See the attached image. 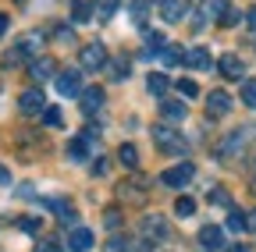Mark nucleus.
Returning <instances> with one entry per match:
<instances>
[{
  "mask_svg": "<svg viewBox=\"0 0 256 252\" xmlns=\"http://www.w3.org/2000/svg\"><path fill=\"white\" fill-rule=\"evenodd\" d=\"M40 53H43V36H40V32H25V36L8 50L4 64H8V68H18V64H28V60L40 57Z\"/></svg>",
  "mask_w": 256,
  "mask_h": 252,
  "instance_id": "1",
  "label": "nucleus"
},
{
  "mask_svg": "<svg viewBox=\"0 0 256 252\" xmlns=\"http://www.w3.org/2000/svg\"><path fill=\"white\" fill-rule=\"evenodd\" d=\"M153 146L160 153H168V156H185L188 153V142L174 128H168V124H153Z\"/></svg>",
  "mask_w": 256,
  "mask_h": 252,
  "instance_id": "2",
  "label": "nucleus"
},
{
  "mask_svg": "<svg viewBox=\"0 0 256 252\" xmlns=\"http://www.w3.org/2000/svg\"><path fill=\"white\" fill-rule=\"evenodd\" d=\"M43 107H46V96H43V89H40V85L25 89L22 96H18V110H22L25 117H40V114H43Z\"/></svg>",
  "mask_w": 256,
  "mask_h": 252,
  "instance_id": "3",
  "label": "nucleus"
},
{
  "mask_svg": "<svg viewBox=\"0 0 256 252\" xmlns=\"http://www.w3.org/2000/svg\"><path fill=\"white\" fill-rule=\"evenodd\" d=\"M192 178H196V167H192L188 160H182V164H174V167H168L164 171V178H160V181H164V185H171V188H185Z\"/></svg>",
  "mask_w": 256,
  "mask_h": 252,
  "instance_id": "4",
  "label": "nucleus"
},
{
  "mask_svg": "<svg viewBox=\"0 0 256 252\" xmlns=\"http://www.w3.org/2000/svg\"><path fill=\"white\" fill-rule=\"evenodd\" d=\"M78 60H82L86 71H100V68L107 64V50H104V43H86L82 53H78Z\"/></svg>",
  "mask_w": 256,
  "mask_h": 252,
  "instance_id": "5",
  "label": "nucleus"
},
{
  "mask_svg": "<svg viewBox=\"0 0 256 252\" xmlns=\"http://www.w3.org/2000/svg\"><path fill=\"white\" fill-rule=\"evenodd\" d=\"M28 75H32V82H46V78H54V75H57V60H54L50 53L32 57V60H28Z\"/></svg>",
  "mask_w": 256,
  "mask_h": 252,
  "instance_id": "6",
  "label": "nucleus"
},
{
  "mask_svg": "<svg viewBox=\"0 0 256 252\" xmlns=\"http://www.w3.org/2000/svg\"><path fill=\"white\" fill-rule=\"evenodd\" d=\"M224 7H228V0H203L200 11H196V18H192V21H196L192 28H206L210 21H217V18H220V11H224Z\"/></svg>",
  "mask_w": 256,
  "mask_h": 252,
  "instance_id": "7",
  "label": "nucleus"
},
{
  "mask_svg": "<svg viewBox=\"0 0 256 252\" xmlns=\"http://www.w3.org/2000/svg\"><path fill=\"white\" fill-rule=\"evenodd\" d=\"M54 82H57V92H60V96H78V92H82V75L78 71H57L54 75Z\"/></svg>",
  "mask_w": 256,
  "mask_h": 252,
  "instance_id": "8",
  "label": "nucleus"
},
{
  "mask_svg": "<svg viewBox=\"0 0 256 252\" xmlns=\"http://www.w3.org/2000/svg\"><path fill=\"white\" fill-rule=\"evenodd\" d=\"M217 68H220L224 78H232V82H238V78L246 75V64H242L238 53H220V64H217Z\"/></svg>",
  "mask_w": 256,
  "mask_h": 252,
  "instance_id": "9",
  "label": "nucleus"
},
{
  "mask_svg": "<svg viewBox=\"0 0 256 252\" xmlns=\"http://www.w3.org/2000/svg\"><path fill=\"white\" fill-rule=\"evenodd\" d=\"M68 249H72V252H89V249H92V231L82 228V224H75V228L68 231Z\"/></svg>",
  "mask_w": 256,
  "mask_h": 252,
  "instance_id": "10",
  "label": "nucleus"
},
{
  "mask_svg": "<svg viewBox=\"0 0 256 252\" xmlns=\"http://www.w3.org/2000/svg\"><path fill=\"white\" fill-rule=\"evenodd\" d=\"M75 100L82 103L86 114H96V107H104V89H100V85H89V89L82 85V92H78Z\"/></svg>",
  "mask_w": 256,
  "mask_h": 252,
  "instance_id": "11",
  "label": "nucleus"
},
{
  "mask_svg": "<svg viewBox=\"0 0 256 252\" xmlns=\"http://www.w3.org/2000/svg\"><path fill=\"white\" fill-rule=\"evenodd\" d=\"M160 14H164V21L178 25L188 14V0H160Z\"/></svg>",
  "mask_w": 256,
  "mask_h": 252,
  "instance_id": "12",
  "label": "nucleus"
},
{
  "mask_svg": "<svg viewBox=\"0 0 256 252\" xmlns=\"http://www.w3.org/2000/svg\"><path fill=\"white\" fill-rule=\"evenodd\" d=\"M206 110H210L214 117H224V114L232 110V96H228L224 89H214L210 96H206Z\"/></svg>",
  "mask_w": 256,
  "mask_h": 252,
  "instance_id": "13",
  "label": "nucleus"
},
{
  "mask_svg": "<svg viewBox=\"0 0 256 252\" xmlns=\"http://www.w3.org/2000/svg\"><path fill=\"white\" fill-rule=\"evenodd\" d=\"M160 117H164V124H178V121L188 117V107L178 103V100H164L160 103Z\"/></svg>",
  "mask_w": 256,
  "mask_h": 252,
  "instance_id": "14",
  "label": "nucleus"
},
{
  "mask_svg": "<svg viewBox=\"0 0 256 252\" xmlns=\"http://www.w3.org/2000/svg\"><path fill=\"white\" fill-rule=\"evenodd\" d=\"M242 149H246V132H232L228 139L220 142V149H217V153H220V160H232V156H238Z\"/></svg>",
  "mask_w": 256,
  "mask_h": 252,
  "instance_id": "15",
  "label": "nucleus"
},
{
  "mask_svg": "<svg viewBox=\"0 0 256 252\" xmlns=\"http://www.w3.org/2000/svg\"><path fill=\"white\" fill-rule=\"evenodd\" d=\"M185 64L188 68H196V71H210V64H214V60H210V50H203V46H196V50H185Z\"/></svg>",
  "mask_w": 256,
  "mask_h": 252,
  "instance_id": "16",
  "label": "nucleus"
},
{
  "mask_svg": "<svg viewBox=\"0 0 256 252\" xmlns=\"http://www.w3.org/2000/svg\"><path fill=\"white\" fill-rule=\"evenodd\" d=\"M142 235H146V238H168L171 228H168L164 217H146V220H142Z\"/></svg>",
  "mask_w": 256,
  "mask_h": 252,
  "instance_id": "17",
  "label": "nucleus"
},
{
  "mask_svg": "<svg viewBox=\"0 0 256 252\" xmlns=\"http://www.w3.org/2000/svg\"><path fill=\"white\" fill-rule=\"evenodd\" d=\"M104 68H107V78H110V82H121V78H128V71H132L128 57H114V60L107 57V64H104Z\"/></svg>",
  "mask_w": 256,
  "mask_h": 252,
  "instance_id": "18",
  "label": "nucleus"
},
{
  "mask_svg": "<svg viewBox=\"0 0 256 252\" xmlns=\"http://www.w3.org/2000/svg\"><path fill=\"white\" fill-rule=\"evenodd\" d=\"M142 192H146V178H142V174H136V178H128V181H121V185H118V196L142 199Z\"/></svg>",
  "mask_w": 256,
  "mask_h": 252,
  "instance_id": "19",
  "label": "nucleus"
},
{
  "mask_svg": "<svg viewBox=\"0 0 256 252\" xmlns=\"http://www.w3.org/2000/svg\"><path fill=\"white\" fill-rule=\"evenodd\" d=\"M146 89L153 92V96L164 100V96H168V89H171V78H168V75H160V71H150V75H146Z\"/></svg>",
  "mask_w": 256,
  "mask_h": 252,
  "instance_id": "20",
  "label": "nucleus"
},
{
  "mask_svg": "<svg viewBox=\"0 0 256 252\" xmlns=\"http://www.w3.org/2000/svg\"><path fill=\"white\" fill-rule=\"evenodd\" d=\"M200 242H203L206 249H220V245H224V231H220L217 224H206V228L200 231Z\"/></svg>",
  "mask_w": 256,
  "mask_h": 252,
  "instance_id": "21",
  "label": "nucleus"
},
{
  "mask_svg": "<svg viewBox=\"0 0 256 252\" xmlns=\"http://www.w3.org/2000/svg\"><path fill=\"white\" fill-rule=\"evenodd\" d=\"M89 18H92V7L86 0H72V25H86Z\"/></svg>",
  "mask_w": 256,
  "mask_h": 252,
  "instance_id": "22",
  "label": "nucleus"
},
{
  "mask_svg": "<svg viewBox=\"0 0 256 252\" xmlns=\"http://www.w3.org/2000/svg\"><path fill=\"white\" fill-rule=\"evenodd\" d=\"M114 11H118V0H100V4L92 7V14H96V21H100V25H107V21L114 18Z\"/></svg>",
  "mask_w": 256,
  "mask_h": 252,
  "instance_id": "23",
  "label": "nucleus"
},
{
  "mask_svg": "<svg viewBox=\"0 0 256 252\" xmlns=\"http://www.w3.org/2000/svg\"><path fill=\"white\" fill-rule=\"evenodd\" d=\"M128 14H132L136 25H146V18H150V0H132V4H128Z\"/></svg>",
  "mask_w": 256,
  "mask_h": 252,
  "instance_id": "24",
  "label": "nucleus"
},
{
  "mask_svg": "<svg viewBox=\"0 0 256 252\" xmlns=\"http://www.w3.org/2000/svg\"><path fill=\"white\" fill-rule=\"evenodd\" d=\"M118 160H121L124 167H132V171H136V167H139V149H136L132 142H124V146L118 149Z\"/></svg>",
  "mask_w": 256,
  "mask_h": 252,
  "instance_id": "25",
  "label": "nucleus"
},
{
  "mask_svg": "<svg viewBox=\"0 0 256 252\" xmlns=\"http://www.w3.org/2000/svg\"><path fill=\"white\" fill-rule=\"evenodd\" d=\"M246 228H249V220H246V213L232 206V210H228V231H235V235H242Z\"/></svg>",
  "mask_w": 256,
  "mask_h": 252,
  "instance_id": "26",
  "label": "nucleus"
},
{
  "mask_svg": "<svg viewBox=\"0 0 256 252\" xmlns=\"http://www.w3.org/2000/svg\"><path fill=\"white\" fill-rule=\"evenodd\" d=\"M156 57L164 60V64H182L185 50H182V46H168V43H164V46H160V53H156Z\"/></svg>",
  "mask_w": 256,
  "mask_h": 252,
  "instance_id": "27",
  "label": "nucleus"
},
{
  "mask_svg": "<svg viewBox=\"0 0 256 252\" xmlns=\"http://www.w3.org/2000/svg\"><path fill=\"white\" fill-rule=\"evenodd\" d=\"M104 252H132V242H128L124 235H110L107 245H104Z\"/></svg>",
  "mask_w": 256,
  "mask_h": 252,
  "instance_id": "28",
  "label": "nucleus"
},
{
  "mask_svg": "<svg viewBox=\"0 0 256 252\" xmlns=\"http://www.w3.org/2000/svg\"><path fill=\"white\" fill-rule=\"evenodd\" d=\"M68 156H72V160H86V156H89V146L82 142V135L68 142Z\"/></svg>",
  "mask_w": 256,
  "mask_h": 252,
  "instance_id": "29",
  "label": "nucleus"
},
{
  "mask_svg": "<svg viewBox=\"0 0 256 252\" xmlns=\"http://www.w3.org/2000/svg\"><path fill=\"white\" fill-rule=\"evenodd\" d=\"M178 92H182V96L185 100H192V96H200V89H196V82H192V78H178V82H171Z\"/></svg>",
  "mask_w": 256,
  "mask_h": 252,
  "instance_id": "30",
  "label": "nucleus"
},
{
  "mask_svg": "<svg viewBox=\"0 0 256 252\" xmlns=\"http://www.w3.org/2000/svg\"><path fill=\"white\" fill-rule=\"evenodd\" d=\"M174 213H178V217H192V213H196V203H192L188 196H178V199H174Z\"/></svg>",
  "mask_w": 256,
  "mask_h": 252,
  "instance_id": "31",
  "label": "nucleus"
},
{
  "mask_svg": "<svg viewBox=\"0 0 256 252\" xmlns=\"http://www.w3.org/2000/svg\"><path fill=\"white\" fill-rule=\"evenodd\" d=\"M217 21L232 28V25H238V21H242V11H235V7L228 4V7H224V11H220V18H217Z\"/></svg>",
  "mask_w": 256,
  "mask_h": 252,
  "instance_id": "32",
  "label": "nucleus"
},
{
  "mask_svg": "<svg viewBox=\"0 0 256 252\" xmlns=\"http://www.w3.org/2000/svg\"><path fill=\"white\" fill-rule=\"evenodd\" d=\"M242 103L256 110V78H249V82L242 85Z\"/></svg>",
  "mask_w": 256,
  "mask_h": 252,
  "instance_id": "33",
  "label": "nucleus"
},
{
  "mask_svg": "<svg viewBox=\"0 0 256 252\" xmlns=\"http://www.w3.org/2000/svg\"><path fill=\"white\" fill-rule=\"evenodd\" d=\"M43 121L50 124V128H60V124H64V117H60L57 107H43Z\"/></svg>",
  "mask_w": 256,
  "mask_h": 252,
  "instance_id": "34",
  "label": "nucleus"
},
{
  "mask_svg": "<svg viewBox=\"0 0 256 252\" xmlns=\"http://www.w3.org/2000/svg\"><path fill=\"white\" fill-rule=\"evenodd\" d=\"M18 228H22L25 235H40V220H36V217H22Z\"/></svg>",
  "mask_w": 256,
  "mask_h": 252,
  "instance_id": "35",
  "label": "nucleus"
},
{
  "mask_svg": "<svg viewBox=\"0 0 256 252\" xmlns=\"http://www.w3.org/2000/svg\"><path fill=\"white\" fill-rule=\"evenodd\" d=\"M142 39H146V50H160V46H164V36H160V32H142Z\"/></svg>",
  "mask_w": 256,
  "mask_h": 252,
  "instance_id": "36",
  "label": "nucleus"
},
{
  "mask_svg": "<svg viewBox=\"0 0 256 252\" xmlns=\"http://www.w3.org/2000/svg\"><path fill=\"white\" fill-rule=\"evenodd\" d=\"M104 224H107V228H110V231H114V228H118V224H121V210H118V206H110V210H107V213H104Z\"/></svg>",
  "mask_w": 256,
  "mask_h": 252,
  "instance_id": "37",
  "label": "nucleus"
},
{
  "mask_svg": "<svg viewBox=\"0 0 256 252\" xmlns=\"http://www.w3.org/2000/svg\"><path fill=\"white\" fill-rule=\"evenodd\" d=\"M36 252H60V245H57L54 238H40V242H36Z\"/></svg>",
  "mask_w": 256,
  "mask_h": 252,
  "instance_id": "38",
  "label": "nucleus"
},
{
  "mask_svg": "<svg viewBox=\"0 0 256 252\" xmlns=\"http://www.w3.org/2000/svg\"><path fill=\"white\" fill-rule=\"evenodd\" d=\"M210 199H214V203H220V206H228V192H224L220 185H214V192H210Z\"/></svg>",
  "mask_w": 256,
  "mask_h": 252,
  "instance_id": "39",
  "label": "nucleus"
},
{
  "mask_svg": "<svg viewBox=\"0 0 256 252\" xmlns=\"http://www.w3.org/2000/svg\"><path fill=\"white\" fill-rule=\"evenodd\" d=\"M89 171H92L96 178H104V174H107V160H92V167H89Z\"/></svg>",
  "mask_w": 256,
  "mask_h": 252,
  "instance_id": "40",
  "label": "nucleus"
},
{
  "mask_svg": "<svg viewBox=\"0 0 256 252\" xmlns=\"http://www.w3.org/2000/svg\"><path fill=\"white\" fill-rule=\"evenodd\" d=\"M0 185H11V171H8L4 164H0Z\"/></svg>",
  "mask_w": 256,
  "mask_h": 252,
  "instance_id": "41",
  "label": "nucleus"
},
{
  "mask_svg": "<svg viewBox=\"0 0 256 252\" xmlns=\"http://www.w3.org/2000/svg\"><path fill=\"white\" fill-rule=\"evenodd\" d=\"M246 21H249V28L256 32V7H249V14H246Z\"/></svg>",
  "mask_w": 256,
  "mask_h": 252,
  "instance_id": "42",
  "label": "nucleus"
},
{
  "mask_svg": "<svg viewBox=\"0 0 256 252\" xmlns=\"http://www.w3.org/2000/svg\"><path fill=\"white\" fill-rule=\"evenodd\" d=\"M8 21H11V18H8L4 11H0V36H4V32H8Z\"/></svg>",
  "mask_w": 256,
  "mask_h": 252,
  "instance_id": "43",
  "label": "nucleus"
},
{
  "mask_svg": "<svg viewBox=\"0 0 256 252\" xmlns=\"http://www.w3.org/2000/svg\"><path fill=\"white\" fill-rule=\"evenodd\" d=\"M246 220H249V228H256V213H246Z\"/></svg>",
  "mask_w": 256,
  "mask_h": 252,
  "instance_id": "44",
  "label": "nucleus"
},
{
  "mask_svg": "<svg viewBox=\"0 0 256 252\" xmlns=\"http://www.w3.org/2000/svg\"><path fill=\"white\" fill-rule=\"evenodd\" d=\"M228 252H249V249H246V245H232Z\"/></svg>",
  "mask_w": 256,
  "mask_h": 252,
  "instance_id": "45",
  "label": "nucleus"
}]
</instances>
